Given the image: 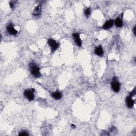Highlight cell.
Segmentation results:
<instances>
[{"mask_svg": "<svg viewBox=\"0 0 136 136\" xmlns=\"http://www.w3.org/2000/svg\"><path fill=\"white\" fill-rule=\"evenodd\" d=\"M29 68L31 74L36 78H39L41 76L39 67L34 62H31L29 64Z\"/></svg>", "mask_w": 136, "mask_h": 136, "instance_id": "6da1fadb", "label": "cell"}, {"mask_svg": "<svg viewBox=\"0 0 136 136\" xmlns=\"http://www.w3.org/2000/svg\"><path fill=\"white\" fill-rule=\"evenodd\" d=\"M34 92H35V89H27V90L25 91H24V96L27 99L29 100V101H33L35 95H34Z\"/></svg>", "mask_w": 136, "mask_h": 136, "instance_id": "7a4b0ae2", "label": "cell"}, {"mask_svg": "<svg viewBox=\"0 0 136 136\" xmlns=\"http://www.w3.org/2000/svg\"><path fill=\"white\" fill-rule=\"evenodd\" d=\"M48 44L51 47L52 52H54L59 47V44L56 41L52 38H49L48 40Z\"/></svg>", "mask_w": 136, "mask_h": 136, "instance_id": "3957f363", "label": "cell"}, {"mask_svg": "<svg viewBox=\"0 0 136 136\" xmlns=\"http://www.w3.org/2000/svg\"><path fill=\"white\" fill-rule=\"evenodd\" d=\"M120 83L116 80V79L114 78L111 83V87L112 90L115 92H118L120 90Z\"/></svg>", "mask_w": 136, "mask_h": 136, "instance_id": "277c9868", "label": "cell"}, {"mask_svg": "<svg viewBox=\"0 0 136 136\" xmlns=\"http://www.w3.org/2000/svg\"><path fill=\"white\" fill-rule=\"evenodd\" d=\"M6 30L8 33L11 35H15L18 33V31L14 28L13 24L12 23H10L7 26Z\"/></svg>", "mask_w": 136, "mask_h": 136, "instance_id": "5b68a950", "label": "cell"}, {"mask_svg": "<svg viewBox=\"0 0 136 136\" xmlns=\"http://www.w3.org/2000/svg\"><path fill=\"white\" fill-rule=\"evenodd\" d=\"M72 36L74 38V40L76 44L79 47H81L82 46V41L80 38L79 34L78 33H74L72 35Z\"/></svg>", "mask_w": 136, "mask_h": 136, "instance_id": "8992f818", "label": "cell"}, {"mask_svg": "<svg viewBox=\"0 0 136 136\" xmlns=\"http://www.w3.org/2000/svg\"><path fill=\"white\" fill-rule=\"evenodd\" d=\"M135 101L132 98V96H129L127 97L126 98V104L127 106L129 109H131L133 107L134 105Z\"/></svg>", "mask_w": 136, "mask_h": 136, "instance_id": "52a82bcc", "label": "cell"}, {"mask_svg": "<svg viewBox=\"0 0 136 136\" xmlns=\"http://www.w3.org/2000/svg\"><path fill=\"white\" fill-rule=\"evenodd\" d=\"M114 24V21L113 20H109L104 24L102 28L104 29H109L110 28L112 27Z\"/></svg>", "mask_w": 136, "mask_h": 136, "instance_id": "ba28073f", "label": "cell"}, {"mask_svg": "<svg viewBox=\"0 0 136 136\" xmlns=\"http://www.w3.org/2000/svg\"><path fill=\"white\" fill-rule=\"evenodd\" d=\"M41 10H42V7L41 5L39 4L37 5L34 8L33 12V15L34 16H38L39 15H41Z\"/></svg>", "mask_w": 136, "mask_h": 136, "instance_id": "9c48e42d", "label": "cell"}, {"mask_svg": "<svg viewBox=\"0 0 136 136\" xmlns=\"http://www.w3.org/2000/svg\"><path fill=\"white\" fill-rule=\"evenodd\" d=\"M95 54L97 55L98 56H102L104 54V51H103V49L101 46H97L95 49V51H94Z\"/></svg>", "mask_w": 136, "mask_h": 136, "instance_id": "30bf717a", "label": "cell"}, {"mask_svg": "<svg viewBox=\"0 0 136 136\" xmlns=\"http://www.w3.org/2000/svg\"><path fill=\"white\" fill-rule=\"evenodd\" d=\"M52 96L56 100L60 99L62 97V95L61 93L59 91L54 92L52 94Z\"/></svg>", "mask_w": 136, "mask_h": 136, "instance_id": "8fae6325", "label": "cell"}, {"mask_svg": "<svg viewBox=\"0 0 136 136\" xmlns=\"http://www.w3.org/2000/svg\"><path fill=\"white\" fill-rule=\"evenodd\" d=\"M115 26L117 27L121 28L123 26V21L120 18H117L115 20Z\"/></svg>", "mask_w": 136, "mask_h": 136, "instance_id": "7c38bea8", "label": "cell"}, {"mask_svg": "<svg viewBox=\"0 0 136 136\" xmlns=\"http://www.w3.org/2000/svg\"><path fill=\"white\" fill-rule=\"evenodd\" d=\"M91 9L88 8H86L85 10V11H84V13L85 15L86 16H89V15H91Z\"/></svg>", "mask_w": 136, "mask_h": 136, "instance_id": "4fadbf2b", "label": "cell"}, {"mask_svg": "<svg viewBox=\"0 0 136 136\" xmlns=\"http://www.w3.org/2000/svg\"><path fill=\"white\" fill-rule=\"evenodd\" d=\"M19 136H28L29 135V134H28V132L27 131H21L19 134Z\"/></svg>", "mask_w": 136, "mask_h": 136, "instance_id": "5bb4252c", "label": "cell"}, {"mask_svg": "<svg viewBox=\"0 0 136 136\" xmlns=\"http://www.w3.org/2000/svg\"><path fill=\"white\" fill-rule=\"evenodd\" d=\"M9 4H10V8H11L12 9H13L14 8V7H15V2L14 1H11L9 3Z\"/></svg>", "mask_w": 136, "mask_h": 136, "instance_id": "9a60e30c", "label": "cell"}, {"mask_svg": "<svg viewBox=\"0 0 136 136\" xmlns=\"http://www.w3.org/2000/svg\"><path fill=\"white\" fill-rule=\"evenodd\" d=\"M136 26H135L134 27V29H133V31H134V33L135 35H136Z\"/></svg>", "mask_w": 136, "mask_h": 136, "instance_id": "2e32d148", "label": "cell"}, {"mask_svg": "<svg viewBox=\"0 0 136 136\" xmlns=\"http://www.w3.org/2000/svg\"><path fill=\"white\" fill-rule=\"evenodd\" d=\"M71 127H72V128H76V126H75V125L73 124H71Z\"/></svg>", "mask_w": 136, "mask_h": 136, "instance_id": "e0dca14e", "label": "cell"}]
</instances>
